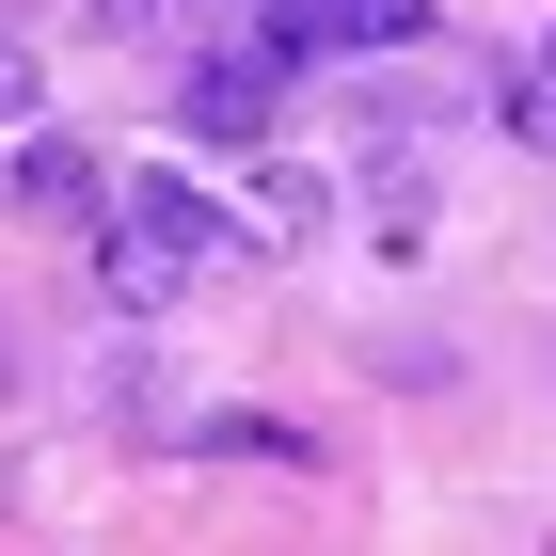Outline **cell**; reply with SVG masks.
I'll list each match as a JSON object with an SVG mask.
<instances>
[{
    "label": "cell",
    "instance_id": "obj_1",
    "mask_svg": "<svg viewBox=\"0 0 556 556\" xmlns=\"http://www.w3.org/2000/svg\"><path fill=\"white\" fill-rule=\"evenodd\" d=\"M270 112H287V48H270V33L207 48V64L175 80V128H191V143H270Z\"/></svg>",
    "mask_w": 556,
    "mask_h": 556
},
{
    "label": "cell",
    "instance_id": "obj_2",
    "mask_svg": "<svg viewBox=\"0 0 556 556\" xmlns=\"http://www.w3.org/2000/svg\"><path fill=\"white\" fill-rule=\"evenodd\" d=\"M255 33L287 48V64H302V48H414V33H429V0H270Z\"/></svg>",
    "mask_w": 556,
    "mask_h": 556
},
{
    "label": "cell",
    "instance_id": "obj_3",
    "mask_svg": "<svg viewBox=\"0 0 556 556\" xmlns=\"http://www.w3.org/2000/svg\"><path fill=\"white\" fill-rule=\"evenodd\" d=\"M16 207H33V223H96V207H112L96 143H64V128H16Z\"/></svg>",
    "mask_w": 556,
    "mask_h": 556
},
{
    "label": "cell",
    "instance_id": "obj_4",
    "mask_svg": "<svg viewBox=\"0 0 556 556\" xmlns=\"http://www.w3.org/2000/svg\"><path fill=\"white\" fill-rule=\"evenodd\" d=\"M318 207H334V191H318L302 160H255V191H239V239H255V255H302V239H318Z\"/></svg>",
    "mask_w": 556,
    "mask_h": 556
},
{
    "label": "cell",
    "instance_id": "obj_5",
    "mask_svg": "<svg viewBox=\"0 0 556 556\" xmlns=\"http://www.w3.org/2000/svg\"><path fill=\"white\" fill-rule=\"evenodd\" d=\"M96 287L128 302V318H160V302L191 287V255H175V239H143V223H112V255H96Z\"/></svg>",
    "mask_w": 556,
    "mask_h": 556
},
{
    "label": "cell",
    "instance_id": "obj_6",
    "mask_svg": "<svg viewBox=\"0 0 556 556\" xmlns=\"http://www.w3.org/2000/svg\"><path fill=\"white\" fill-rule=\"evenodd\" d=\"M429 223H445V191H429V160H397L366 191V255H429Z\"/></svg>",
    "mask_w": 556,
    "mask_h": 556
},
{
    "label": "cell",
    "instance_id": "obj_7",
    "mask_svg": "<svg viewBox=\"0 0 556 556\" xmlns=\"http://www.w3.org/2000/svg\"><path fill=\"white\" fill-rule=\"evenodd\" d=\"M128 223H143V239H175V255L239 239V223H207V191H175V175H143V191H128Z\"/></svg>",
    "mask_w": 556,
    "mask_h": 556
},
{
    "label": "cell",
    "instance_id": "obj_8",
    "mask_svg": "<svg viewBox=\"0 0 556 556\" xmlns=\"http://www.w3.org/2000/svg\"><path fill=\"white\" fill-rule=\"evenodd\" d=\"M493 128H509V143H541V160H556V33L525 48V80H509V112H493Z\"/></svg>",
    "mask_w": 556,
    "mask_h": 556
},
{
    "label": "cell",
    "instance_id": "obj_9",
    "mask_svg": "<svg viewBox=\"0 0 556 556\" xmlns=\"http://www.w3.org/2000/svg\"><path fill=\"white\" fill-rule=\"evenodd\" d=\"M48 112V64H33V33H0V128H33Z\"/></svg>",
    "mask_w": 556,
    "mask_h": 556
},
{
    "label": "cell",
    "instance_id": "obj_10",
    "mask_svg": "<svg viewBox=\"0 0 556 556\" xmlns=\"http://www.w3.org/2000/svg\"><path fill=\"white\" fill-rule=\"evenodd\" d=\"M96 16H112V33H175L191 0H96Z\"/></svg>",
    "mask_w": 556,
    "mask_h": 556
},
{
    "label": "cell",
    "instance_id": "obj_11",
    "mask_svg": "<svg viewBox=\"0 0 556 556\" xmlns=\"http://www.w3.org/2000/svg\"><path fill=\"white\" fill-rule=\"evenodd\" d=\"M239 16H270V0H239Z\"/></svg>",
    "mask_w": 556,
    "mask_h": 556
}]
</instances>
